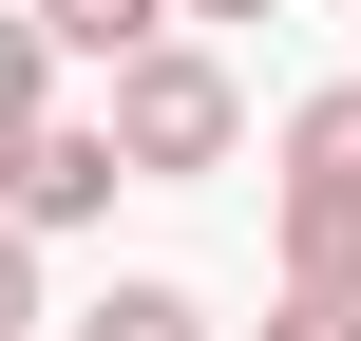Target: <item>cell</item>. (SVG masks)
Returning <instances> with one entry per match:
<instances>
[{
	"label": "cell",
	"mask_w": 361,
	"mask_h": 341,
	"mask_svg": "<svg viewBox=\"0 0 361 341\" xmlns=\"http://www.w3.org/2000/svg\"><path fill=\"white\" fill-rule=\"evenodd\" d=\"M19 19H38V38H57V57H95V76H114V57H152V38H171V0H19Z\"/></svg>",
	"instance_id": "277c9868"
},
{
	"label": "cell",
	"mask_w": 361,
	"mask_h": 341,
	"mask_svg": "<svg viewBox=\"0 0 361 341\" xmlns=\"http://www.w3.org/2000/svg\"><path fill=\"white\" fill-rule=\"evenodd\" d=\"M38 114H57V38H38V19H19V0H0V152H19V133H38Z\"/></svg>",
	"instance_id": "8992f818"
},
{
	"label": "cell",
	"mask_w": 361,
	"mask_h": 341,
	"mask_svg": "<svg viewBox=\"0 0 361 341\" xmlns=\"http://www.w3.org/2000/svg\"><path fill=\"white\" fill-rule=\"evenodd\" d=\"M190 19H286V0H171V38H190Z\"/></svg>",
	"instance_id": "9c48e42d"
},
{
	"label": "cell",
	"mask_w": 361,
	"mask_h": 341,
	"mask_svg": "<svg viewBox=\"0 0 361 341\" xmlns=\"http://www.w3.org/2000/svg\"><path fill=\"white\" fill-rule=\"evenodd\" d=\"M38 323V247H19V228H0V341Z\"/></svg>",
	"instance_id": "52a82bcc"
},
{
	"label": "cell",
	"mask_w": 361,
	"mask_h": 341,
	"mask_svg": "<svg viewBox=\"0 0 361 341\" xmlns=\"http://www.w3.org/2000/svg\"><path fill=\"white\" fill-rule=\"evenodd\" d=\"M267 247H286V304H361V76H324V95L286 114Z\"/></svg>",
	"instance_id": "6da1fadb"
},
{
	"label": "cell",
	"mask_w": 361,
	"mask_h": 341,
	"mask_svg": "<svg viewBox=\"0 0 361 341\" xmlns=\"http://www.w3.org/2000/svg\"><path fill=\"white\" fill-rule=\"evenodd\" d=\"M95 133H114V171H133V190H190V171H228V152H247V76H228L209 38H152V57H114Z\"/></svg>",
	"instance_id": "7a4b0ae2"
},
{
	"label": "cell",
	"mask_w": 361,
	"mask_h": 341,
	"mask_svg": "<svg viewBox=\"0 0 361 341\" xmlns=\"http://www.w3.org/2000/svg\"><path fill=\"white\" fill-rule=\"evenodd\" d=\"M76 341H209V304H190V285H95Z\"/></svg>",
	"instance_id": "5b68a950"
},
{
	"label": "cell",
	"mask_w": 361,
	"mask_h": 341,
	"mask_svg": "<svg viewBox=\"0 0 361 341\" xmlns=\"http://www.w3.org/2000/svg\"><path fill=\"white\" fill-rule=\"evenodd\" d=\"M267 341H361V304H286V323H267Z\"/></svg>",
	"instance_id": "ba28073f"
},
{
	"label": "cell",
	"mask_w": 361,
	"mask_h": 341,
	"mask_svg": "<svg viewBox=\"0 0 361 341\" xmlns=\"http://www.w3.org/2000/svg\"><path fill=\"white\" fill-rule=\"evenodd\" d=\"M114 190H133V171H114V133H95V114H38V133L0 152V228H19V247H57V228H95Z\"/></svg>",
	"instance_id": "3957f363"
}]
</instances>
